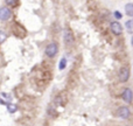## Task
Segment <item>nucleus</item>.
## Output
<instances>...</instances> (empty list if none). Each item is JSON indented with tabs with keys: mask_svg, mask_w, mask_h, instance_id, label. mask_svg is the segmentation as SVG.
<instances>
[{
	"mask_svg": "<svg viewBox=\"0 0 133 126\" xmlns=\"http://www.w3.org/2000/svg\"><path fill=\"white\" fill-rule=\"evenodd\" d=\"M57 50H58L57 44L51 42V43H49L48 46L46 47V55L48 56V57H54V56L56 55V53H57Z\"/></svg>",
	"mask_w": 133,
	"mask_h": 126,
	"instance_id": "obj_1",
	"label": "nucleus"
},
{
	"mask_svg": "<svg viewBox=\"0 0 133 126\" xmlns=\"http://www.w3.org/2000/svg\"><path fill=\"white\" fill-rule=\"evenodd\" d=\"M130 78V69L127 67H122L119 70V81L120 82H127Z\"/></svg>",
	"mask_w": 133,
	"mask_h": 126,
	"instance_id": "obj_2",
	"label": "nucleus"
},
{
	"mask_svg": "<svg viewBox=\"0 0 133 126\" xmlns=\"http://www.w3.org/2000/svg\"><path fill=\"white\" fill-rule=\"evenodd\" d=\"M130 115H131V112H130V109L127 106H120L117 110V116L122 119H127Z\"/></svg>",
	"mask_w": 133,
	"mask_h": 126,
	"instance_id": "obj_3",
	"label": "nucleus"
},
{
	"mask_svg": "<svg viewBox=\"0 0 133 126\" xmlns=\"http://www.w3.org/2000/svg\"><path fill=\"white\" fill-rule=\"evenodd\" d=\"M12 13H11V9L8 7H1L0 8V20L1 21H6L11 18Z\"/></svg>",
	"mask_w": 133,
	"mask_h": 126,
	"instance_id": "obj_4",
	"label": "nucleus"
},
{
	"mask_svg": "<svg viewBox=\"0 0 133 126\" xmlns=\"http://www.w3.org/2000/svg\"><path fill=\"white\" fill-rule=\"evenodd\" d=\"M111 30L115 35H120L123 33V26L118 21H113V22H111Z\"/></svg>",
	"mask_w": 133,
	"mask_h": 126,
	"instance_id": "obj_5",
	"label": "nucleus"
},
{
	"mask_svg": "<svg viewBox=\"0 0 133 126\" xmlns=\"http://www.w3.org/2000/svg\"><path fill=\"white\" fill-rule=\"evenodd\" d=\"M123 99H124L126 103H132V99H133V92L131 89H129V88H126V89H124V91H123Z\"/></svg>",
	"mask_w": 133,
	"mask_h": 126,
	"instance_id": "obj_6",
	"label": "nucleus"
},
{
	"mask_svg": "<svg viewBox=\"0 0 133 126\" xmlns=\"http://www.w3.org/2000/svg\"><path fill=\"white\" fill-rule=\"evenodd\" d=\"M11 101H12V97L8 94H6V92H1L0 94V103L2 105H8L11 103Z\"/></svg>",
	"mask_w": 133,
	"mask_h": 126,
	"instance_id": "obj_7",
	"label": "nucleus"
},
{
	"mask_svg": "<svg viewBox=\"0 0 133 126\" xmlns=\"http://www.w3.org/2000/svg\"><path fill=\"white\" fill-rule=\"evenodd\" d=\"M64 42L65 44H68V46H71V44L74 43V35L72 33L70 32V30H65L64 32Z\"/></svg>",
	"mask_w": 133,
	"mask_h": 126,
	"instance_id": "obj_8",
	"label": "nucleus"
},
{
	"mask_svg": "<svg viewBox=\"0 0 133 126\" xmlns=\"http://www.w3.org/2000/svg\"><path fill=\"white\" fill-rule=\"evenodd\" d=\"M125 12H126L127 15L132 16L133 15V4H127L125 6Z\"/></svg>",
	"mask_w": 133,
	"mask_h": 126,
	"instance_id": "obj_9",
	"label": "nucleus"
},
{
	"mask_svg": "<svg viewBox=\"0 0 133 126\" xmlns=\"http://www.w3.org/2000/svg\"><path fill=\"white\" fill-rule=\"evenodd\" d=\"M7 108H8V112L9 113H14V112H16V110H18V106H16L15 104H8Z\"/></svg>",
	"mask_w": 133,
	"mask_h": 126,
	"instance_id": "obj_10",
	"label": "nucleus"
},
{
	"mask_svg": "<svg viewBox=\"0 0 133 126\" xmlns=\"http://www.w3.org/2000/svg\"><path fill=\"white\" fill-rule=\"evenodd\" d=\"M7 39V34L4 32V30H0V44L2 43V42H5Z\"/></svg>",
	"mask_w": 133,
	"mask_h": 126,
	"instance_id": "obj_11",
	"label": "nucleus"
},
{
	"mask_svg": "<svg viewBox=\"0 0 133 126\" xmlns=\"http://www.w3.org/2000/svg\"><path fill=\"white\" fill-rule=\"evenodd\" d=\"M65 65H66V60L65 58H62V60L60 61V67H58L60 70H63V69L65 68Z\"/></svg>",
	"mask_w": 133,
	"mask_h": 126,
	"instance_id": "obj_12",
	"label": "nucleus"
},
{
	"mask_svg": "<svg viewBox=\"0 0 133 126\" xmlns=\"http://www.w3.org/2000/svg\"><path fill=\"white\" fill-rule=\"evenodd\" d=\"M126 28L129 30H132L133 29V22H132V20H129L126 22Z\"/></svg>",
	"mask_w": 133,
	"mask_h": 126,
	"instance_id": "obj_13",
	"label": "nucleus"
},
{
	"mask_svg": "<svg viewBox=\"0 0 133 126\" xmlns=\"http://www.w3.org/2000/svg\"><path fill=\"white\" fill-rule=\"evenodd\" d=\"M6 4L7 5H13V6H15V5H18V1H15V0H7Z\"/></svg>",
	"mask_w": 133,
	"mask_h": 126,
	"instance_id": "obj_14",
	"label": "nucleus"
},
{
	"mask_svg": "<svg viewBox=\"0 0 133 126\" xmlns=\"http://www.w3.org/2000/svg\"><path fill=\"white\" fill-rule=\"evenodd\" d=\"M115 16H116L117 19H120V18H122V14H120V12L116 11V12H115Z\"/></svg>",
	"mask_w": 133,
	"mask_h": 126,
	"instance_id": "obj_15",
	"label": "nucleus"
},
{
	"mask_svg": "<svg viewBox=\"0 0 133 126\" xmlns=\"http://www.w3.org/2000/svg\"><path fill=\"white\" fill-rule=\"evenodd\" d=\"M131 42H132V46H133V36H132V40H131Z\"/></svg>",
	"mask_w": 133,
	"mask_h": 126,
	"instance_id": "obj_16",
	"label": "nucleus"
},
{
	"mask_svg": "<svg viewBox=\"0 0 133 126\" xmlns=\"http://www.w3.org/2000/svg\"><path fill=\"white\" fill-rule=\"evenodd\" d=\"M132 22H133V19H132Z\"/></svg>",
	"mask_w": 133,
	"mask_h": 126,
	"instance_id": "obj_17",
	"label": "nucleus"
}]
</instances>
